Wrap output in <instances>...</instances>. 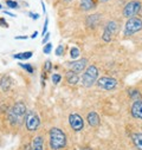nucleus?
I'll return each mask as SVG.
<instances>
[{
  "label": "nucleus",
  "instance_id": "f704fd0d",
  "mask_svg": "<svg viewBox=\"0 0 142 150\" xmlns=\"http://www.w3.org/2000/svg\"><path fill=\"white\" fill-rule=\"evenodd\" d=\"M40 4H42V7H43V12L45 13V12H46V10H45V4H44L43 0H40Z\"/></svg>",
  "mask_w": 142,
  "mask_h": 150
},
{
  "label": "nucleus",
  "instance_id": "4c0bfd02",
  "mask_svg": "<svg viewBox=\"0 0 142 150\" xmlns=\"http://www.w3.org/2000/svg\"><path fill=\"white\" fill-rule=\"evenodd\" d=\"M98 1H101V3H107V1H109V0H98Z\"/></svg>",
  "mask_w": 142,
  "mask_h": 150
},
{
  "label": "nucleus",
  "instance_id": "cd10ccee",
  "mask_svg": "<svg viewBox=\"0 0 142 150\" xmlns=\"http://www.w3.org/2000/svg\"><path fill=\"white\" fill-rule=\"evenodd\" d=\"M56 54H57L58 57H60V56L64 54V46H63V45H59V46L56 49Z\"/></svg>",
  "mask_w": 142,
  "mask_h": 150
},
{
  "label": "nucleus",
  "instance_id": "2f4dec72",
  "mask_svg": "<svg viewBox=\"0 0 142 150\" xmlns=\"http://www.w3.org/2000/svg\"><path fill=\"white\" fill-rule=\"evenodd\" d=\"M28 16H30L33 20H37V19H39V17H40L38 13H32V12H28Z\"/></svg>",
  "mask_w": 142,
  "mask_h": 150
},
{
  "label": "nucleus",
  "instance_id": "c9c22d12",
  "mask_svg": "<svg viewBox=\"0 0 142 150\" xmlns=\"http://www.w3.org/2000/svg\"><path fill=\"white\" fill-rule=\"evenodd\" d=\"M37 35H38V32H37V31H36V32H33V33H32V35H31V38H32V39H34V38H36V37H37Z\"/></svg>",
  "mask_w": 142,
  "mask_h": 150
},
{
  "label": "nucleus",
  "instance_id": "a878e982",
  "mask_svg": "<svg viewBox=\"0 0 142 150\" xmlns=\"http://www.w3.org/2000/svg\"><path fill=\"white\" fill-rule=\"evenodd\" d=\"M51 51H52V44H51V43H46V44L44 45L43 52H44L45 54H50V53H51Z\"/></svg>",
  "mask_w": 142,
  "mask_h": 150
},
{
  "label": "nucleus",
  "instance_id": "ddd939ff",
  "mask_svg": "<svg viewBox=\"0 0 142 150\" xmlns=\"http://www.w3.org/2000/svg\"><path fill=\"white\" fill-rule=\"evenodd\" d=\"M65 78H66V82L70 84V85H76L78 82H80V76L78 73L74 72V71H67L65 73Z\"/></svg>",
  "mask_w": 142,
  "mask_h": 150
},
{
  "label": "nucleus",
  "instance_id": "c756f323",
  "mask_svg": "<svg viewBox=\"0 0 142 150\" xmlns=\"http://www.w3.org/2000/svg\"><path fill=\"white\" fill-rule=\"evenodd\" d=\"M49 39H50V33L48 32V33L44 35V38H43V40H42V44H43V45H45L46 43H49Z\"/></svg>",
  "mask_w": 142,
  "mask_h": 150
},
{
  "label": "nucleus",
  "instance_id": "c85d7f7f",
  "mask_svg": "<svg viewBox=\"0 0 142 150\" xmlns=\"http://www.w3.org/2000/svg\"><path fill=\"white\" fill-rule=\"evenodd\" d=\"M48 26H49V19L46 18V19H45V23H44V26H43V32H42V35H43V37L48 33Z\"/></svg>",
  "mask_w": 142,
  "mask_h": 150
},
{
  "label": "nucleus",
  "instance_id": "b1692460",
  "mask_svg": "<svg viewBox=\"0 0 142 150\" xmlns=\"http://www.w3.org/2000/svg\"><path fill=\"white\" fill-rule=\"evenodd\" d=\"M129 93H130V98H133L135 100H138V98L141 97V93L138 90H130Z\"/></svg>",
  "mask_w": 142,
  "mask_h": 150
},
{
  "label": "nucleus",
  "instance_id": "6e6552de",
  "mask_svg": "<svg viewBox=\"0 0 142 150\" xmlns=\"http://www.w3.org/2000/svg\"><path fill=\"white\" fill-rule=\"evenodd\" d=\"M69 124L75 131H81L84 128V121L78 114H71L69 115Z\"/></svg>",
  "mask_w": 142,
  "mask_h": 150
},
{
  "label": "nucleus",
  "instance_id": "dca6fc26",
  "mask_svg": "<svg viewBox=\"0 0 142 150\" xmlns=\"http://www.w3.org/2000/svg\"><path fill=\"white\" fill-rule=\"evenodd\" d=\"M131 139H133L134 145H135L138 150H142V134H140V132L133 134V135H131Z\"/></svg>",
  "mask_w": 142,
  "mask_h": 150
},
{
  "label": "nucleus",
  "instance_id": "f3484780",
  "mask_svg": "<svg viewBox=\"0 0 142 150\" xmlns=\"http://www.w3.org/2000/svg\"><path fill=\"white\" fill-rule=\"evenodd\" d=\"M98 21H99V16L98 14H91V16L87 17V26H89L91 28H94L97 25Z\"/></svg>",
  "mask_w": 142,
  "mask_h": 150
},
{
  "label": "nucleus",
  "instance_id": "9d476101",
  "mask_svg": "<svg viewBox=\"0 0 142 150\" xmlns=\"http://www.w3.org/2000/svg\"><path fill=\"white\" fill-rule=\"evenodd\" d=\"M131 115L135 118L142 120V100H135L131 105Z\"/></svg>",
  "mask_w": 142,
  "mask_h": 150
},
{
  "label": "nucleus",
  "instance_id": "6ab92c4d",
  "mask_svg": "<svg viewBox=\"0 0 142 150\" xmlns=\"http://www.w3.org/2000/svg\"><path fill=\"white\" fill-rule=\"evenodd\" d=\"M32 52L31 51H27V52H21V53H16L13 54V58L14 59H28L32 57Z\"/></svg>",
  "mask_w": 142,
  "mask_h": 150
},
{
  "label": "nucleus",
  "instance_id": "5701e85b",
  "mask_svg": "<svg viewBox=\"0 0 142 150\" xmlns=\"http://www.w3.org/2000/svg\"><path fill=\"white\" fill-rule=\"evenodd\" d=\"M6 5L11 10H14V8H18L19 7V5H18V3L16 1V0H6Z\"/></svg>",
  "mask_w": 142,
  "mask_h": 150
},
{
  "label": "nucleus",
  "instance_id": "20e7f679",
  "mask_svg": "<svg viewBox=\"0 0 142 150\" xmlns=\"http://www.w3.org/2000/svg\"><path fill=\"white\" fill-rule=\"evenodd\" d=\"M142 30V20L137 17L129 18L124 26V35H131Z\"/></svg>",
  "mask_w": 142,
  "mask_h": 150
},
{
  "label": "nucleus",
  "instance_id": "423d86ee",
  "mask_svg": "<svg viewBox=\"0 0 142 150\" xmlns=\"http://www.w3.org/2000/svg\"><path fill=\"white\" fill-rule=\"evenodd\" d=\"M140 11H141V3L137 1V0H133V1L126 4V6L123 7V16L126 18H133Z\"/></svg>",
  "mask_w": 142,
  "mask_h": 150
},
{
  "label": "nucleus",
  "instance_id": "39448f33",
  "mask_svg": "<svg viewBox=\"0 0 142 150\" xmlns=\"http://www.w3.org/2000/svg\"><path fill=\"white\" fill-rule=\"evenodd\" d=\"M25 125L28 131H34L37 130L38 127L40 125V120L38 115L34 111H28L25 116Z\"/></svg>",
  "mask_w": 142,
  "mask_h": 150
},
{
  "label": "nucleus",
  "instance_id": "f257e3e1",
  "mask_svg": "<svg viewBox=\"0 0 142 150\" xmlns=\"http://www.w3.org/2000/svg\"><path fill=\"white\" fill-rule=\"evenodd\" d=\"M66 145V136L59 128H52L50 130V146L52 150L63 149Z\"/></svg>",
  "mask_w": 142,
  "mask_h": 150
},
{
  "label": "nucleus",
  "instance_id": "ea45409f",
  "mask_svg": "<svg viewBox=\"0 0 142 150\" xmlns=\"http://www.w3.org/2000/svg\"><path fill=\"white\" fill-rule=\"evenodd\" d=\"M1 8H3V5H1V4H0V10H1Z\"/></svg>",
  "mask_w": 142,
  "mask_h": 150
},
{
  "label": "nucleus",
  "instance_id": "1a4fd4ad",
  "mask_svg": "<svg viewBox=\"0 0 142 150\" xmlns=\"http://www.w3.org/2000/svg\"><path fill=\"white\" fill-rule=\"evenodd\" d=\"M87 65H88V60L85 58H82V59H78V60H74V62H71V63L67 64L70 70L76 72V73H80V72L84 71Z\"/></svg>",
  "mask_w": 142,
  "mask_h": 150
},
{
  "label": "nucleus",
  "instance_id": "473e14b6",
  "mask_svg": "<svg viewBox=\"0 0 142 150\" xmlns=\"http://www.w3.org/2000/svg\"><path fill=\"white\" fill-rule=\"evenodd\" d=\"M28 37L27 35H17V37H14V39H17V40H25V39H27Z\"/></svg>",
  "mask_w": 142,
  "mask_h": 150
},
{
  "label": "nucleus",
  "instance_id": "2eb2a0df",
  "mask_svg": "<svg viewBox=\"0 0 142 150\" xmlns=\"http://www.w3.org/2000/svg\"><path fill=\"white\" fill-rule=\"evenodd\" d=\"M44 148V139L42 136L34 137L31 144V150H43Z\"/></svg>",
  "mask_w": 142,
  "mask_h": 150
},
{
  "label": "nucleus",
  "instance_id": "0eeeda50",
  "mask_svg": "<svg viewBox=\"0 0 142 150\" xmlns=\"http://www.w3.org/2000/svg\"><path fill=\"white\" fill-rule=\"evenodd\" d=\"M117 84H119V82L111 77H101L97 79V86L103 90H107V91L114 90L117 86Z\"/></svg>",
  "mask_w": 142,
  "mask_h": 150
},
{
  "label": "nucleus",
  "instance_id": "bb28decb",
  "mask_svg": "<svg viewBox=\"0 0 142 150\" xmlns=\"http://www.w3.org/2000/svg\"><path fill=\"white\" fill-rule=\"evenodd\" d=\"M52 70V63L50 60H46L44 63V72H50Z\"/></svg>",
  "mask_w": 142,
  "mask_h": 150
},
{
  "label": "nucleus",
  "instance_id": "412c9836",
  "mask_svg": "<svg viewBox=\"0 0 142 150\" xmlns=\"http://www.w3.org/2000/svg\"><path fill=\"white\" fill-rule=\"evenodd\" d=\"M111 37H113V34L109 32V31H107V30H104V32H103V34H102V39L104 40V42H110L111 40Z\"/></svg>",
  "mask_w": 142,
  "mask_h": 150
},
{
  "label": "nucleus",
  "instance_id": "72a5a7b5",
  "mask_svg": "<svg viewBox=\"0 0 142 150\" xmlns=\"http://www.w3.org/2000/svg\"><path fill=\"white\" fill-rule=\"evenodd\" d=\"M3 12H4V14H7V16H10V17H16L14 13H11V12H9V11H3Z\"/></svg>",
  "mask_w": 142,
  "mask_h": 150
},
{
  "label": "nucleus",
  "instance_id": "7c9ffc66",
  "mask_svg": "<svg viewBox=\"0 0 142 150\" xmlns=\"http://www.w3.org/2000/svg\"><path fill=\"white\" fill-rule=\"evenodd\" d=\"M0 26L1 27H9V24H7V21L4 19V18H0Z\"/></svg>",
  "mask_w": 142,
  "mask_h": 150
},
{
  "label": "nucleus",
  "instance_id": "4be33fe9",
  "mask_svg": "<svg viewBox=\"0 0 142 150\" xmlns=\"http://www.w3.org/2000/svg\"><path fill=\"white\" fill-rule=\"evenodd\" d=\"M19 66H20V67H23L24 70H26L28 73H33V72H34V69L32 67V65H31V64H24V63H19Z\"/></svg>",
  "mask_w": 142,
  "mask_h": 150
},
{
  "label": "nucleus",
  "instance_id": "393cba45",
  "mask_svg": "<svg viewBox=\"0 0 142 150\" xmlns=\"http://www.w3.org/2000/svg\"><path fill=\"white\" fill-rule=\"evenodd\" d=\"M51 79H52V83H53L55 85H57V84L62 81V76H60V74H58V73H55V74H52Z\"/></svg>",
  "mask_w": 142,
  "mask_h": 150
},
{
  "label": "nucleus",
  "instance_id": "58836bf2",
  "mask_svg": "<svg viewBox=\"0 0 142 150\" xmlns=\"http://www.w3.org/2000/svg\"><path fill=\"white\" fill-rule=\"evenodd\" d=\"M82 150H91V149H88V148H85V149H82Z\"/></svg>",
  "mask_w": 142,
  "mask_h": 150
},
{
  "label": "nucleus",
  "instance_id": "aec40b11",
  "mask_svg": "<svg viewBox=\"0 0 142 150\" xmlns=\"http://www.w3.org/2000/svg\"><path fill=\"white\" fill-rule=\"evenodd\" d=\"M80 54H81V51L78 47H76V46L71 47V50H70V58L71 59H77L80 57Z\"/></svg>",
  "mask_w": 142,
  "mask_h": 150
},
{
  "label": "nucleus",
  "instance_id": "f8f14e48",
  "mask_svg": "<svg viewBox=\"0 0 142 150\" xmlns=\"http://www.w3.org/2000/svg\"><path fill=\"white\" fill-rule=\"evenodd\" d=\"M87 121H88V124L90 127H98L99 125V122H101L98 114H97V112H95V111L89 112L88 116H87Z\"/></svg>",
  "mask_w": 142,
  "mask_h": 150
},
{
  "label": "nucleus",
  "instance_id": "7ed1b4c3",
  "mask_svg": "<svg viewBox=\"0 0 142 150\" xmlns=\"http://www.w3.org/2000/svg\"><path fill=\"white\" fill-rule=\"evenodd\" d=\"M98 79V69L95 65H90L85 69L82 76V84L85 88H90Z\"/></svg>",
  "mask_w": 142,
  "mask_h": 150
},
{
  "label": "nucleus",
  "instance_id": "4468645a",
  "mask_svg": "<svg viewBox=\"0 0 142 150\" xmlns=\"http://www.w3.org/2000/svg\"><path fill=\"white\" fill-rule=\"evenodd\" d=\"M11 85H12V79L10 76L5 74L0 78V88H1L3 91H9L11 89Z\"/></svg>",
  "mask_w": 142,
  "mask_h": 150
},
{
  "label": "nucleus",
  "instance_id": "e433bc0d",
  "mask_svg": "<svg viewBox=\"0 0 142 150\" xmlns=\"http://www.w3.org/2000/svg\"><path fill=\"white\" fill-rule=\"evenodd\" d=\"M64 1H65V3H72L74 0H64Z\"/></svg>",
  "mask_w": 142,
  "mask_h": 150
},
{
  "label": "nucleus",
  "instance_id": "a211bd4d",
  "mask_svg": "<svg viewBox=\"0 0 142 150\" xmlns=\"http://www.w3.org/2000/svg\"><path fill=\"white\" fill-rule=\"evenodd\" d=\"M117 28H119V25H117V23H116V21H109L108 24L105 25V28H104V30L109 31L111 34H114V33H116Z\"/></svg>",
  "mask_w": 142,
  "mask_h": 150
},
{
  "label": "nucleus",
  "instance_id": "9b49d317",
  "mask_svg": "<svg viewBox=\"0 0 142 150\" xmlns=\"http://www.w3.org/2000/svg\"><path fill=\"white\" fill-rule=\"evenodd\" d=\"M96 1L95 0H80V8L84 12L91 11L96 8Z\"/></svg>",
  "mask_w": 142,
  "mask_h": 150
},
{
  "label": "nucleus",
  "instance_id": "f03ea898",
  "mask_svg": "<svg viewBox=\"0 0 142 150\" xmlns=\"http://www.w3.org/2000/svg\"><path fill=\"white\" fill-rule=\"evenodd\" d=\"M26 106L24 103H16L9 112V120L12 124H19L26 116Z\"/></svg>",
  "mask_w": 142,
  "mask_h": 150
}]
</instances>
